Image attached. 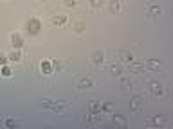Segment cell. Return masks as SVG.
<instances>
[{
  "label": "cell",
  "instance_id": "6da1fadb",
  "mask_svg": "<svg viewBox=\"0 0 173 129\" xmlns=\"http://www.w3.org/2000/svg\"><path fill=\"white\" fill-rule=\"evenodd\" d=\"M40 29H42V22L38 20V18H31V20L27 22V27H25V31H27L29 34H38L40 32Z\"/></svg>",
  "mask_w": 173,
  "mask_h": 129
},
{
  "label": "cell",
  "instance_id": "7a4b0ae2",
  "mask_svg": "<svg viewBox=\"0 0 173 129\" xmlns=\"http://www.w3.org/2000/svg\"><path fill=\"white\" fill-rule=\"evenodd\" d=\"M150 92L155 95V97H160L162 93H164V86L160 84L159 81H151L150 83Z\"/></svg>",
  "mask_w": 173,
  "mask_h": 129
},
{
  "label": "cell",
  "instance_id": "3957f363",
  "mask_svg": "<svg viewBox=\"0 0 173 129\" xmlns=\"http://www.w3.org/2000/svg\"><path fill=\"white\" fill-rule=\"evenodd\" d=\"M78 86H79V88H92V86H94V79L92 77H79L78 79Z\"/></svg>",
  "mask_w": 173,
  "mask_h": 129
},
{
  "label": "cell",
  "instance_id": "277c9868",
  "mask_svg": "<svg viewBox=\"0 0 173 129\" xmlns=\"http://www.w3.org/2000/svg\"><path fill=\"white\" fill-rule=\"evenodd\" d=\"M50 22H52V25H65L67 23V16L65 14H54L50 18Z\"/></svg>",
  "mask_w": 173,
  "mask_h": 129
},
{
  "label": "cell",
  "instance_id": "5b68a950",
  "mask_svg": "<svg viewBox=\"0 0 173 129\" xmlns=\"http://www.w3.org/2000/svg\"><path fill=\"white\" fill-rule=\"evenodd\" d=\"M103 57H105L103 50H94L92 52V63L94 64H101L103 63Z\"/></svg>",
  "mask_w": 173,
  "mask_h": 129
},
{
  "label": "cell",
  "instance_id": "8992f818",
  "mask_svg": "<svg viewBox=\"0 0 173 129\" xmlns=\"http://www.w3.org/2000/svg\"><path fill=\"white\" fill-rule=\"evenodd\" d=\"M141 102H143V97H141V95H134V97H132V100H130V106H132V109H134V111H137V109L141 108Z\"/></svg>",
  "mask_w": 173,
  "mask_h": 129
},
{
  "label": "cell",
  "instance_id": "52a82bcc",
  "mask_svg": "<svg viewBox=\"0 0 173 129\" xmlns=\"http://www.w3.org/2000/svg\"><path fill=\"white\" fill-rule=\"evenodd\" d=\"M11 43H13L14 49H20L22 45H24V38H22L20 34H16V32H14V34L11 36Z\"/></svg>",
  "mask_w": 173,
  "mask_h": 129
},
{
  "label": "cell",
  "instance_id": "ba28073f",
  "mask_svg": "<svg viewBox=\"0 0 173 129\" xmlns=\"http://www.w3.org/2000/svg\"><path fill=\"white\" fill-rule=\"evenodd\" d=\"M128 68L130 72H135V74H139V72H143L144 70V63H128Z\"/></svg>",
  "mask_w": 173,
  "mask_h": 129
},
{
  "label": "cell",
  "instance_id": "9c48e42d",
  "mask_svg": "<svg viewBox=\"0 0 173 129\" xmlns=\"http://www.w3.org/2000/svg\"><path fill=\"white\" fill-rule=\"evenodd\" d=\"M117 56H119V59L124 61V63H132V61H134V54H132V52H119Z\"/></svg>",
  "mask_w": 173,
  "mask_h": 129
},
{
  "label": "cell",
  "instance_id": "30bf717a",
  "mask_svg": "<svg viewBox=\"0 0 173 129\" xmlns=\"http://www.w3.org/2000/svg\"><path fill=\"white\" fill-rule=\"evenodd\" d=\"M110 72H112V74H115V75H119V74H121L123 72V64L119 63V61H117V63H110Z\"/></svg>",
  "mask_w": 173,
  "mask_h": 129
},
{
  "label": "cell",
  "instance_id": "8fae6325",
  "mask_svg": "<svg viewBox=\"0 0 173 129\" xmlns=\"http://www.w3.org/2000/svg\"><path fill=\"white\" fill-rule=\"evenodd\" d=\"M86 122L88 124H99L101 122V113H90L86 117Z\"/></svg>",
  "mask_w": 173,
  "mask_h": 129
},
{
  "label": "cell",
  "instance_id": "7c38bea8",
  "mask_svg": "<svg viewBox=\"0 0 173 129\" xmlns=\"http://www.w3.org/2000/svg\"><path fill=\"white\" fill-rule=\"evenodd\" d=\"M7 59H9V61H14V63H18V61H20V59H22V54H20V50H18V49H14L13 52H11V54L7 56Z\"/></svg>",
  "mask_w": 173,
  "mask_h": 129
},
{
  "label": "cell",
  "instance_id": "4fadbf2b",
  "mask_svg": "<svg viewBox=\"0 0 173 129\" xmlns=\"http://www.w3.org/2000/svg\"><path fill=\"white\" fill-rule=\"evenodd\" d=\"M88 113H101L99 102H90V104H88Z\"/></svg>",
  "mask_w": 173,
  "mask_h": 129
},
{
  "label": "cell",
  "instance_id": "5bb4252c",
  "mask_svg": "<svg viewBox=\"0 0 173 129\" xmlns=\"http://www.w3.org/2000/svg\"><path fill=\"white\" fill-rule=\"evenodd\" d=\"M114 124H117V126H123V127H126V118L124 117H121V115H114Z\"/></svg>",
  "mask_w": 173,
  "mask_h": 129
},
{
  "label": "cell",
  "instance_id": "9a60e30c",
  "mask_svg": "<svg viewBox=\"0 0 173 129\" xmlns=\"http://www.w3.org/2000/svg\"><path fill=\"white\" fill-rule=\"evenodd\" d=\"M40 68H42L43 74H50V72H52V64H50L49 61H42V63H40Z\"/></svg>",
  "mask_w": 173,
  "mask_h": 129
},
{
  "label": "cell",
  "instance_id": "2e32d148",
  "mask_svg": "<svg viewBox=\"0 0 173 129\" xmlns=\"http://www.w3.org/2000/svg\"><path fill=\"white\" fill-rule=\"evenodd\" d=\"M63 108H65L63 102H52V104H50V109H52V111H56V113H61V111H63Z\"/></svg>",
  "mask_w": 173,
  "mask_h": 129
},
{
  "label": "cell",
  "instance_id": "e0dca14e",
  "mask_svg": "<svg viewBox=\"0 0 173 129\" xmlns=\"http://www.w3.org/2000/svg\"><path fill=\"white\" fill-rule=\"evenodd\" d=\"M151 124H153V126H164L166 118L164 117H160V115H159V117H153V118H151Z\"/></svg>",
  "mask_w": 173,
  "mask_h": 129
},
{
  "label": "cell",
  "instance_id": "ac0fdd59",
  "mask_svg": "<svg viewBox=\"0 0 173 129\" xmlns=\"http://www.w3.org/2000/svg\"><path fill=\"white\" fill-rule=\"evenodd\" d=\"M110 11H112V13H115V11H119V9H121V6H119V2H117V0H110Z\"/></svg>",
  "mask_w": 173,
  "mask_h": 129
},
{
  "label": "cell",
  "instance_id": "d6986e66",
  "mask_svg": "<svg viewBox=\"0 0 173 129\" xmlns=\"http://www.w3.org/2000/svg\"><path fill=\"white\" fill-rule=\"evenodd\" d=\"M85 29H86V25L83 22H76V23H74V31H76V32H83Z\"/></svg>",
  "mask_w": 173,
  "mask_h": 129
},
{
  "label": "cell",
  "instance_id": "ffe728a7",
  "mask_svg": "<svg viewBox=\"0 0 173 129\" xmlns=\"http://www.w3.org/2000/svg\"><path fill=\"white\" fill-rule=\"evenodd\" d=\"M0 74H2L4 77H9V75H11V68H9L7 64H2V68H0Z\"/></svg>",
  "mask_w": 173,
  "mask_h": 129
},
{
  "label": "cell",
  "instance_id": "44dd1931",
  "mask_svg": "<svg viewBox=\"0 0 173 129\" xmlns=\"http://www.w3.org/2000/svg\"><path fill=\"white\" fill-rule=\"evenodd\" d=\"M146 64H148L150 68H159V66H160V61H157V59H148Z\"/></svg>",
  "mask_w": 173,
  "mask_h": 129
},
{
  "label": "cell",
  "instance_id": "7402d4cb",
  "mask_svg": "<svg viewBox=\"0 0 173 129\" xmlns=\"http://www.w3.org/2000/svg\"><path fill=\"white\" fill-rule=\"evenodd\" d=\"M148 11H150V13H153V14H160V7L155 6V4H151V6L148 7Z\"/></svg>",
  "mask_w": 173,
  "mask_h": 129
},
{
  "label": "cell",
  "instance_id": "603a6c76",
  "mask_svg": "<svg viewBox=\"0 0 173 129\" xmlns=\"http://www.w3.org/2000/svg\"><path fill=\"white\" fill-rule=\"evenodd\" d=\"M6 126H7V127H16V120H13V118H7Z\"/></svg>",
  "mask_w": 173,
  "mask_h": 129
},
{
  "label": "cell",
  "instance_id": "cb8c5ba5",
  "mask_svg": "<svg viewBox=\"0 0 173 129\" xmlns=\"http://www.w3.org/2000/svg\"><path fill=\"white\" fill-rule=\"evenodd\" d=\"M101 111H112V104H110V102L103 104V106H101Z\"/></svg>",
  "mask_w": 173,
  "mask_h": 129
},
{
  "label": "cell",
  "instance_id": "d4e9b609",
  "mask_svg": "<svg viewBox=\"0 0 173 129\" xmlns=\"http://www.w3.org/2000/svg\"><path fill=\"white\" fill-rule=\"evenodd\" d=\"M90 4H92V7H101L103 0H90Z\"/></svg>",
  "mask_w": 173,
  "mask_h": 129
},
{
  "label": "cell",
  "instance_id": "484cf974",
  "mask_svg": "<svg viewBox=\"0 0 173 129\" xmlns=\"http://www.w3.org/2000/svg\"><path fill=\"white\" fill-rule=\"evenodd\" d=\"M52 66H54V68H58V70H61V63H60V61H58V59H54V61H52Z\"/></svg>",
  "mask_w": 173,
  "mask_h": 129
},
{
  "label": "cell",
  "instance_id": "4316f807",
  "mask_svg": "<svg viewBox=\"0 0 173 129\" xmlns=\"http://www.w3.org/2000/svg\"><path fill=\"white\" fill-rule=\"evenodd\" d=\"M65 6H67V7H74V6H76V0H65Z\"/></svg>",
  "mask_w": 173,
  "mask_h": 129
},
{
  "label": "cell",
  "instance_id": "83f0119b",
  "mask_svg": "<svg viewBox=\"0 0 173 129\" xmlns=\"http://www.w3.org/2000/svg\"><path fill=\"white\" fill-rule=\"evenodd\" d=\"M50 104H52V102H50L49 99H45V100L42 102V108H50Z\"/></svg>",
  "mask_w": 173,
  "mask_h": 129
},
{
  "label": "cell",
  "instance_id": "f1b7e54d",
  "mask_svg": "<svg viewBox=\"0 0 173 129\" xmlns=\"http://www.w3.org/2000/svg\"><path fill=\"white\" fill-rule=\"evenodd\" d=\"M7 63V56H0V64H6Z\"/></svg>",
  "mask_w": 173,
  "mask_h": 129
},
{
  "label": "cell",
  "instance_id": "f546056e",
  "mask_svg": "<svg viewBox=\"0 0 173 129\" xmlns=\"http://www.w3.org/2000/svg\"><path fill=\"white\" fill-rule=\"evenodd\" d=\"M42 2H45V0H42Z\"/></svg>",
  "mask_w": 173,
  "mask_h": 129
}]
</instances>
